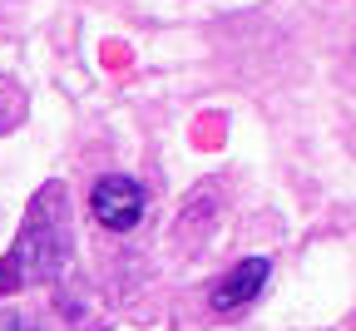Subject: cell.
<instances>
[{
  "label": "cell",
  "instance_id": "1",
  "mask_svg": "<svg viewBox=\"0 0 356 331\" xmlns=\"http://www.w3.org/2000/svg\"><path fill=\"white\" fill-rule=\"evenodd\" d=\"M149 198H144V183L139 178H124V173H109L95 183V193H89V213H95L99 227L109 232H129V227H139Z\"/></svg>",
  "mask_w": 356,
  "mask_h": 331
},
{
  "label": "cell",
  "instance_id": "2",
  "mask_svg": "<svg viewBox=\"0 0 356 331\" xmlns=\"http://www.w3.org/2000/svg\"><path fill=\"white\" fill-rule=\"evenodd\" d=\"M267 272H273V267H267V257H243V262L208 292V307H213V312H238L243 302H252V297L262 292Z\"/></svg>",
  "mask_w": 356,
  "mask_h": 331
},
{
  "label": "cell",
  "instance_id": "3",
  "mask_svg": "<svg viewBox=\"0 0 356 331\" xmlns=\"http://www.w3.org/2000/svg\"><path fill=\"white\" fill-rule=\"evenodd\" d=\"M0 331H40L30 316H15V312H6V316H0Z\"/></svg>",
  "mask_w": 356,
  "mask_h": 331
}]
</instances>
